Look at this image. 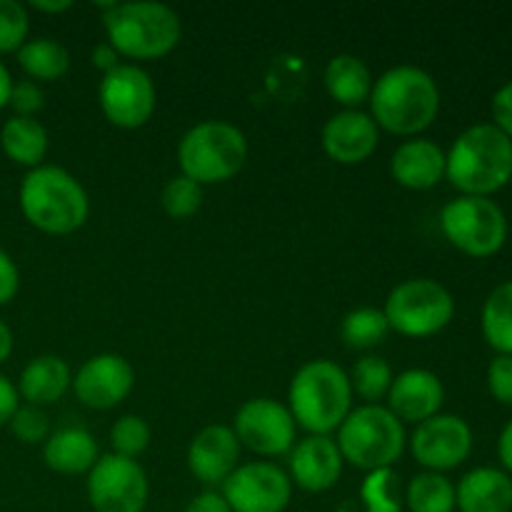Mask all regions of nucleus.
<instances>
[{
  "instance_id": "obj_34",
  "label": "nucleus",
  "mask_w": 512,
  "mask_h": 512,
  "mask_svg": "<svg viewBox=\"0 0 512 512\" xmlns=\"http://www.w3.org/2000/svg\"><path fill=\"white\" fill-rule=\"evenodd\" d=\"M30 18L25 5L0 0V53H18L28 40Z\"/></svg>"
},
{
  "instance_id": "obj_38",
  "label": "nucleus",
  "mask_w": 512,
  "mask_h": 512,
  "mask_svg": "<svg viewBox=\"0 0 512 512\" xmlns=\"http://www.w3.org/2000/svg\"><path fill=\"white\" fill-rule=\"evenodd\" d=\"M490 110H493V125L503 130L512 140V80L505 83L503 88L495 90L493 100H490Z\"/></svg>"
},
{
  "instance_id": "obj_24",
  "label": "nucleus",
  "mask_w": 512,
  "mask_h": 512,
  "mask_svg": "<svg viewBox=\"0 0 512 512\" xmlns=\"http://www.w3.org/2000/svg\"><path fill=\"white\" fill-rule=\"evenodd\" d=\"M325 90L333 100L345 105V110H358L373 93V73L358 55L340 53L328 63L323 75Z\"/></svg>"
},
{
  "instance_id": "obj_37",
  "label": "nucleus",
  "mask_w": 512,
  "mask_h": 512,
  "mask_svg": "<svg viewBox=\"0 0 512 512\" xmlns=\"http://www.w3.org/2000/svg\"><path fill=\"white\" fill-rule=\"evenodd\" d=\"M488 390L500 405L512 408V355H495L490 360Z\"/></svg>"
},
{
  "instance_id": "obj_29",
  "label": "nucleus",
  "mask_w": 512,
  "mask_h": 512,
  "mask_svg": "<svg viewBox=\"0 0 512 512\" xmlns=\"http://www.w3.org/2000/svg\"><path fill=\"white\" fill-rule=\"evenodd\" d=\"M390 333L388 318L380 308H355L340 323V338L350 350H370Z\"/></svg>"
},
{
  "instance_id": "obj_35",
  "label": "nucleus",
  "mask_w": 512,
  "mask_h": 512,
  "mask_svg": "<svg viewBox=\"0 0 512 512\" xmlns=\"http://www.w3.org/2000/svg\"><path fill=\"white\" fill-rule=\"evenodd\" d=\"M10 433L25 445H38L50 438V420L43 413V408L35 405H20L15 415L10 418Z\"/></svg>"
},
{
  "instance_id": "obj_27",
  "label": "nucleus",
  "mask_w": 512,
  "mask_h": 512,
  "mask_svg": "<svg viewBox=\"0 0 512 512\" xmlns=\"http://www.w3.org/2000/svg\"><path fill=\"white\" fill-rule=\"evenodd\" d=\"M480 330L498 355H512V280L500 283L488 295L480 313Z\"/></svg>"
},
{
  "instance_id": "obj_12",
  "label": "nucleus",
  "mask_w": 512,
  "mask_h": 512,
  "mask_svg": "<svg viewBox=\"0 0 512 512\" xmlns=\"http://www.w3.org/2000/svg\"><path fill=\"white\" fill-rule=\"evenodd\" d=\"M295 420L290 415L288 405L270 398L245 400L235 413L233 433L238 438L240 448H248L250 453L275 458L293 450L295 445Z\"/></svg>"
},
{
  "instance_id": "obj_3",
  "label": "nucleus",
  "mask_w": 512,
  "mask_h": 512,
  "mask_svg": "<svg viewBox=\"0 0 512 512\" xmlns=\"http://www.w3.org/2000/svg\"><path fill=\"white\" fill-rule=\"evenodd\" d=\"M18 203L25 220L40 233L70 235L83 228L90 200L80 180L58 165H38L20 183Z\"/></svg>"
},
{
  "instance_id": "obj_25",
  "label": "nucleus",
  "mask_w": 512,
  "mask_h": 512,
  "mask_svg": "<svg viewBox=\"0 0 512 512\" xmlns=\"http://www.w3.org/2000/svg\"><path fill=\"white\" fill-rule=\"evenodd\" d=\"M0 148L13 163L33 170L43 165L45 153H48V130L40 120L13 115L0 128Z\"/></svg>"
},
{
  "instance_id": "obj_4",
  "label": "nucleus",
  "mask_w": 512,
  "mask_h": 512,
  "mask_svg": "<svg viewBox=\"0 0 512 512\" xmlns=\"http://www.w3.org/2000/svg\"><path fill=\"white\" fill-rule=\"evenodd\" d=\"M288 410L295 425L310 435H330L353 410L350 378L333 360H310L293 375Z\"/></svg>"
},
{
  "instance_id": "obj_18",
  "label": "nucleus",
  "mask_w": 512,
  "mask_h": 512,
  "mask_svg": "<svg viewBox=\"0 0 512 512\" xmlns=\"http://www.w3.org/2000/svg\"><path fill=\"white\" fill-rule=\"evenodd\" d=\"M380 128L363 110H340L325 123L323 150L340 165H358L375 153Z\"/></svg>"
},
{
  "instance_id": "obj_11",
  "label": "nucleus",
  "mask_w": 512,
  "mask_h": 512,
  "mask_svg": "<svg viewBox=\"0 0 512 512\" xmlns=\"http://www.w3.org/2000/svg\"><path fill=\"white\" fill-rule=\"evenodd\" d=\"M100 110L115 128H143L155 113V83L143 68L120 63L98 85Z\"/></svg>"
},
{
  "instance_id": "obj_13",
  "label": "nucleus",
  "mask_w": 512,
  "mask_h": 512,
  "mask_svg": "<svg viewBox=\"0 0 512 512\" xmlns=\"http://www.w3.org/2000/svg\"><path fill=\"white\" fill-rule=\"evenodd\" d=\"M223 498L233 512H283L293 498V480L278 465H238L223 483Z\"/></svg>"
},
{
  "instance_id": "obj_22",
  "label": "nucleus",
  "mask_w": 512,
  "mask_h": 512,
  "mask_svg": "<svg viewBox=\"0 0 512 512\" xmlns=\"http://www.w3.org/2000/svg\"><path fill=\"white\" fill-rule=\"evenodd\" d=\"M70 385H73V373L60 355H38L25 365L15 388L25 403L45 408L58 403Z\"/></svg>"
},
{
  "instance_id": "obj_2",
  "label": "nucleus",
  "mask_w": 512,
  "mask_h": 512,
  "mask_svg": "<svg viewBox=\"0 0 512 512\" xmlns=\"http://www.w3.org/2000/svg\"><path fill=\"white\" fill-rule=\"evenodd\" d=\"M370 110L378 128L393 135H418L438 118L440 88L428 70L395 65L373 83Z\"/></svg>"
},
{
  "instance_id": "obj_7",
  "label": "nucleus",
  "mask_w": 512,
  "mask_h": 512,
  "mask_svg": "<svg viewBox=\"0 0 512 512\" xmlns=\"http://www.w3.org/2000/svg\"><path fill=\"white\" fill-rule=\"evenodd\" d=\"M248 160L243 130L225 120H203L193 125L178 143V163L185 178L198 185L225 183Z\"/></svg>"
},
{
  "instance_id": "obj_36",
  "label": "nucleus",
  "mask_w": 512,
  "mask_h": 512,
  "mask_svg": "<svg viewBox=\"0 0 512 512\" xmlns=\"http://www.w3.org/2000/svg\"><path fill=\"white\" fill-rule=\"evenodd\" d=\"M8 105L13 108L15 115H20V118H35L45 105L43 88H40L35 80H20V83H13Z\"/></svg>"
},
{
  "instance_id": "obj_31",
  "label": "nucleus",
  "mask_w": 512,
  "mask_h": 512,
  "mask_svg": "<svg viewBox=\"0 0 512 512\" xmlns=\"http://www.w3.org/2000/svg\"><path fill=\"white\" fill-rule=\"evenodd\" d=\"M360 498L368 512H400L405 505V490L393 468L373 470L360 488Z\"/></svg>"
},
{
  "instance_id": "obj_21",
  "label": "nucleus",
  "mask_w": 512,
  "mask_h": 512,
  "mask_svg": "<svg viewBox=\"0 0 512 512\" xmlns=\"http://www.w3.org/2000/svg\"><path fill=\"white\" fill-rule=\"evenodd\" d=\"M460 512H512V478L500 468H475L455 485Z\"/></svg>"
},
{
  "instance_id": "obj_23",
  "label": "nucleus",
  "mask_w": 512,
  "mask_h": 512,
  "mask_svg": "<svg viewBox=\"0 0 512 512\" xmlns=\"http://www.w3.org/2000/svg\"><path fill=\"white\" fill-rule=\"evenodd\" d=\"M98 443L85 428L55 430L43 448V460L53 473L83 475L98 463Z\"/></svg>"
},
{
  "instance_id": "obj_44",
  "label": "nucleus",
  "mask_w": 512,
  "mask_h": 512,
  "mask_svg": "<svg viewBox=\"0 0 512 512\" xmlns=\"http://www.w3.org/2000/svg\"><path fill=\"white\" fill-rule=\"evenodd\" d=\"M13 345H15L13 330H10L8 325L0 320V365L10 358V353H13Z\"/></svg>"
},
{
  "instance_id": "obj_14",
  "label": "nucleus",
  "mask_w": 512,
  "mask_h": 512,
  "mask_svg": "<svg viewBox=\"0 0 512 512\" xmlns=\"http://www.w3.org/2000/svg\"><path fill=\"white\" fill-rule=\"evenodd\" d=\"M413 458L430 473L455 470L473 453V430L460 415H443L415 425L410 435Z\"/></svg>"
},
{
  "instance_id": "obj_19",
  "label": "nucleus",
  "mask_w": 512,
  "mask_h": 512,
  "mask_svg": "<svg viewBox=\"0 0 512 512\" xmlns=\"http://www.w3.org/2000/svg\"><path fill=\"white\" fill-rule=\"evenodd\" d=\"M240 465V443L230 425H208L188 448V468L200 483L223 485Z\"/></svg>"
},
{
  "instance_id": "obj_15",
  "label": "nucleus",
  "mask_w": 512,
  "mask_h": 512,
  "mask_svg": "<svg viewBox=\"0 0 512 512\" xmlns=\"http://www.w3.org/2000/svg\"><path fill=\"white\" fill-rule=\"evenodd\" d=\"M135 385V370L123 355L100 353L80 365L73 378L75 398L93 410H110L123 403Z\"/></svg>"
},
{
  "instance_id": "obj_30",
  "label": "nucleus",
  "mask_w": 512,
  "mask_h": 512,
  "mask_svg": "<svg viewBox=\"0 0 512 512\" xmlns=\"http://www.w3.org/2000/svg\"><path fill=\"white\" fill-rule=\"evenodd\" d=\"M350 388L365 400V405H378L393 385V368L380 355H365L350 370Z\"/></svg>"
},
{
  "instance_id": "obj_8",
  "label": "nucleus",
  "mask_w": 512,
  "mask_h": 512,
  "mask_svg": "<svg viewBox=\"0 0 512 512\" xmlns=\"http://www.w3.org/2000/svg\"><path fill=\"white\" fill-rule=\"evenodd\" d=\"M383 313L395 333L405 338H430L455 318V298L438 280L410 278L390 290Z\"/></svg>"
},
{
  "instance_id": "obj_43",
  "label": "nucleus",
  "mask_w": 512,
  "mask_h": 512,
  "mask_svg": "<svg viewBox=\"0 0 512 512\" xmlns=\"http://www.w3.org/2000/svg\"><path fill=\"white\" fill-rule=\"evenodd\" d=\"M498 458L503 463V470L512 478V420L503 428L498 438Z\"/></svg>"
},
{
  "instance_id": "obj_17",
  "label": "nucleus",
  "mask_w": 512,
  "mask_h": 512,
  "mask_svg": "<svg viewBox=\"0 0 512 512\" xmlns=\"http://www.w3.org/2000/svg\"><path fill=\"white\" fill-rule=\"evenodd\" d=\"M343 463L330 435H308L290 450V480L305 493H325L340 480Z\"/></svg>"
},
{
  "instance_id": "obj_16",
  "label": "nucleus",
  "mask_w": 512,
  "mask_h": 512,
  "mask_svg": "<svg viewBox=\"0 0 512 512\" xmlns=\"http://www.w3.org/2000/svg\"><path fill=\"white\" fill-rule=\"evenodd\" d=\"M388 405L385 408L400 420V423L420 425L435 418L445 403V385L435 373L425 368H410L393 378L388 390Z\"/></svg>"
},
{
  "instance_id": "obj_28",
  "label": "nucleus",
  "mask_w": 512,
  "mask_h": 512,
  "mask_svg": "<svg viewBox=\"0 0 512 512\" xmlns=\"http://www.w3.org/2000/svg\"><path fill=\"white\" fill-rule=\"evenodd\" d=\"M405 508L410 512H455V485L443 473L425 470L405 488Z\"/></svg>"
},
{
  "instance_id": "obj_41",
  "label": "nucleus",
  "mask_w": 512,
  "mask_h": 512,
  "mask_svg": "<svg viewBox=\"0 0 512 512\" xmlns=\"http://www.w3.org/2000/svg\"><path fill=\"white\" fill-rule=\"evenodd\" d=\"M185 512H233L230 505L225 503L223 493H215V490H205V493L195 495L188 503Z\"/></svg>"
},
{
  "instance_id": "obj_39",
  "label": "nucleus",
  "mask_w": 512,
  "mask_h": 512,
  "mask_svg": "<svg viewBox=\"0 0 512 512\" xmlns=\"http://www.w3.org/2000/svg\"><path fill=\"white\" fill-rule=\"evenodd\" d=\"M20 288V270L15 260L0 248V308L8 305L18 295Z\"/></svg>"
},
{
  "instance_id": "obj_40",
  "label": "nucleus",
  "mask_w": 512,
  "mask_h": 512,
  "mask_svg": "<svg viewBox=\"0 0 512 512\" xmlns=\"http://www.w3.org/2000/svg\"><path fill=\"white\" fill-rule=\"evenodd\" d=\"M18 408H20L18 388H15L5 375H0V425H8Z\"/></svg>"
},
{
  "instance_id": "obj_6",
  "label": "nucleus",
  "mask_w": 512,
  "mask_h": 512,
  "mask_svg": "<svg viewBox=\"0 0 512 512\" xmlns=\"http://www.w3.org/2000/svg\"><path fill=\"white\" fill-rule=\"evenodd\" d=\"M405 425L385 405H360L338 428V450L358 470L393 468L405 450Z\"/></svg>"
},
{
  "instance_id": "obj_9",
  "label": "nucleus",
  "mask_w": 512,
  "mask_h": 512,
  "mask_svg": "<svg viewBox=\"0 0 512 512\" xmlns=\"http://www.w3.org/2000/svg\"><path fill=\"white\" fill-rule=\"evenodd\" d=\"M440 230L470 258H493L508 243V218L490 198L460 195L440 210Z\"/></svg>"
},
{
  "instance_id": "obj_46",
  "label": "nucleus",
  "mask_w": 512,
  "mask_h": 512,
  "mask_svg": "<svg viewBox=\"0 0 512 512\" xmlns=\"http://www.w3.org/2000/svg\"><path fill=\"white\" fill-rule=\"evenodd\" d=\"M10 90H13V78H10V70L5 68V63L0 60V110L8 105Z\"/></svg>"
},
{
  "instance_id": "obj_20",
  "label": "nucleus",
  "mask_w": 512,
  "mask_h": 512,
  "mask_svg": "<svg viewBox=\"0 0 512 512\" xmlns=\"http://www.w3.org/2000/svg\"><path fill=\"white\" fill-rule=\"evenodd\" d=\"M390 173L408 190L435 188L445 178V150L428 138L405 140L390 158Z\"/></svg>"
},
{
  "instance_id": "obj_5",
  "label": "nucleus",
  "mask_w": 512,
  "mask_h": 512,
  "mask_svg": "<svg viewBox=\"0 0 512 512\" xmlns=\"http://www.w3.org/2000/svg\"><path fill=\"white\" fill-rule=\"evenodd\" d=\"M103 25L115 53L130 60H155L180 43V18L170 5L155 0L105 3Z\"/></svg>"
},
{
  "instance_id": "obj_33",
  "label": "nucleus",
  "mask_w": 512,
  "mask_h": 512,
  "mask_svg": "<svg viewBox=\"0 0 512 512\" xmlns=\"http://www.w3.org/2000/svg\"><path fill=\"white\" fill-rule=\"evenodd\" d=\"M150 435H153L150 433V425L140 415H123L110 428V445H113L115 455L135 460L148 450Z\"/></svg>"
},
{
  "instance_id": "obj_26",
  "label": "nucleus",
  "mask_w": 512,
  "mask_h": 512,
  "mask_svg": "<svg viewBox=\"0 0 512 512\" xmlns=\"http://www.w3.org/2000/svg\"><path fill=\"white\" fill-rule=\"evenodd\" d=\"M18 65L30 80H58L68 73L70 53L63 43L53 38L25 40L18 50Z\"/></svg>"
},
{
  "instance_id": "obj_32",
  "label": "nucleus",
  "mask_w": 512,
  "mask_h": 512,
  "mask_svg": "<svg viewBox=\"0 0 512 512\" xmlns=\"http://www.w3.org/2000/svg\"><path fill=\"white\" fill-rule=\"evenodd\" d=\"M160 205L173 220H185L195 215L203 205V185L185 178L183 173L170 178L160 193Z\"/></svg>"
},
{
  "instance_id": "obj_1",
  "label": "nucleus",
  "mask_w": 512,
  "mask_h": 512,
  "mask_svg": "<svg viewBox=\"0 0 512 512\" xmlns=\"http://www.w3.org/2000/svg\"><path fill=\"white\" fill-rule=\"evenodd\" d=\"M445 178L460 195L490 198L512 180V140L493 123L470 125L445 153Z\"/></svg>"
},
{
  "instance_id": "obj_10",
  "label": "nucleus",
  "mask_w": 512,
  "mask_h": 512,
  "mask_svg": "<svg viewBox=\"0 0 512 512\" xmlns=\"http://www.w3.org/2000/svg\"><path fill=\"white\" fill-rule=\"evenodd\" d=\"M148 495V475L138 460L110 453L88 473V503L95 512H143Z\"/></svg>"
},
{
  "instance_id": "obj_42",
  "label": "nucleus",
  "mask_w": 512,
  "mask_h": 512,
  "mask_svg": "<svg viewBox=\"0 0 512 512\" xmlns=\"http://www.w3.org/2000/svg\"><path fill=\"white\" fill-rule=\"evenodd\" d=\"M90 58H93L95 68L103 70V75L110 73V70H115V68H118V65H120V63H118L120 55L115 53V48L108 43V40H105V43H100V45H95L93 55H90Z\"/></svg>"
},
{
  "instance_id": "obj_45",
  "label": "nucleus",
  "mask_w": 512,
  "mask_h": 512,
  "mask_svg": "<svg viewBox=\"0 0 512 512\" xmlns=\"http://www.w3.org/2000/svg\"><path fill=\"white\" fill-rule=\"evenodd\" d=\"M30 5H33L35 10H40V13H55V15L65 13V10L73 8V3H70V0H55V3L53 0H33Z\"/></svg>"
}]
</instances>
